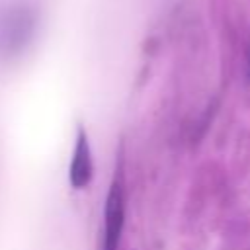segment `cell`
<instances>
[{
  "label": "cell",
  "instance_id": "1",
  "mask_svg": "<svg viewBox=\"0 0 250 250\" xmlns=\"http://www.w3.org/2000/svg\"><path fill=\"white\" fill-rule=\"evenodd\" d=\"M125 221V199L123 188L115 180L105 199V227H104V250H117Z\"/></svg>",
  "mask_w": 250,
  "mask_h": 250
},
{
  "label": "cell",
  "instance_id": "2",
  "mask_svg": "<svg viewBox=\"0 0 250 250\" xmlns=\"http://www.w3.org/2000/svg\"><path fill=\"white\" fill-rule=\"evenodd\" d=\"M92 156H90V145H88V137L82 129H78V137H76V146H74V154H72V162L68 168V182L74 189H82L90 184L92 180Z\"/></svg>",
  "mask_w": 250,
  "mask_h": 250
}]
</instances>
